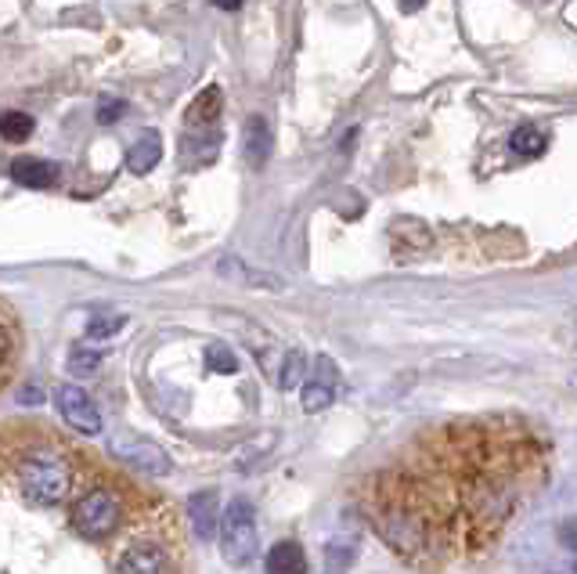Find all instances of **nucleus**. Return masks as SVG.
<instances>
[{
    "label": "nucleus",
    "instance_id": "nucleus-1",
    "mask_svg": "<svg viewBox=\"0 0 577 574\" xmlns=\"http://www.w3.org/2000/svg\"><path fill=\"white\" fill-rule=\"evenodd\" d=\"M549 481V445L513 416L433 426L358 488L361 517L412 564H455L495 546Z\"/></svg>",
    "mask_w": 577,
    "mask_h": 574
},
{
    "label": "nucleus",
    "instance_id": "nucleus-2",
    "mask_svg": "<svg viewBox=\"0 0 577 574\" xmlns=\"http://www.w3.org/2000/svg\"><path fill=\"white\" fill-rule=\"evenodd\" d=\"M11 473L19 477V488L29 502L37 506H55L73 488V470L65 466V459L51 448H33L22 455L19 466H11Z\"/></svg>",
    "mask_w": 577,
    "mask_h": 574
},
{
    "label": "nucleus",
    "instance_id": "nucleus-3",
    "mask_svg": "<svg viewBox=\"0 0 577 574\" xmlns=\"http://www.w3.org/2000/svg\"><path fill=\"white\" fill-rule=\"evenodd\" d=\"M220 546L224 560L235 567H246L257 553V510L249 499H231L228 510L220 513Z\"/></svg>",
    "mask_w": 577,
    "mask_h": 574
},
{
    "label": "nucleus",
    "instance_id": "nucleus-4",
    "mask_svg": "<svg viewBox=\"0 0 577 574\" xmlns=\"http://www.w3.org/2000/svg\"><path fill=\"white\" fill-rule=\"evenodd\" d=\"M73 524H76V531H80V535H87V538L112 535V531H116V524H120V499H116L112 491H105V488L87 491V495L76 502Z\"/></svg>",
    "mask_w": 577,
    "mask_h": 574
},
{
    "label": "nucleus",
    "instance_id": "nucleus-5",
    "mask_svg": "<svg viewBox=\"0 0 577 574\" xmlns=\"http://www.w3.org/2000/svg\"><path fill=\"white\" fill-rule=\"evenodd\" d=\"M58 412H62V419L69 426H73L76 434H101V416L98 408H94L91 394L83 387H76V383H65V387H58Z\"/></svg>",
    "mask_w": 577,
    "mask_h": 574
},
{
    "label": "nucleus",
    "instance_id": "nucleus-6",
    "mask_svg": "<svg viewBox=\"0 0 577 574\" xmlns=\"http://www.w3.org/2000/svg\"><path fill=\"white\" fill-rule=\"evenodd\" d=\"M116 574H170V560L156 542H134L116 556Z\"/></svg>",
    "mask_w": 577,
    "mask_h": 574
},
{
    "label": "nucleus",
    "instance_id": "nucleus-7",
    "mask_svg": "<svg viewBox=\"0 0 577 574\" xmlns=\"http://www.w3.org/2000/svg\"><path fill=\"white\" fill-rule=\"evenodd\" d=\"M332 398H336V365L332 358H314V372L307 376L303 383V408L307 412H321V408H329Z\"/></svg>",
    "mask_w": 577,
    "mask_h": 574
},
{
    "label": "nucleus",
    "instance_id": "nucleus-8",
    "mask_svg": "<svg viewBox=\"0 0 577 574\" xmlns=\"http://www.w3.org/2000/svg\"><path fill=\"white\" fill-rule=\"evenodd\" d=\"M11 177L26 188H51L58 181V167L51 159H37V156H22L11 163Z\"/></svg>",
    "mask_w": 577,
    "mask_h": 574
},
{
    "label": "nucleus",
    "instance_id": "nucleus-9",
    "mask_svg": "<svg viewBox=\"0 0 577 574\" xmlns=\"http://www.w3.org/2000/svg\"><path fill=\"white\" fill-rule=\"evenodd\" d=\"M163 159V138H159V130H145L127 152V170L130 174H148V170H156V163Z\"/></svg>",
    "mask_w": 577,
    "mask_h": 574
},
{
    "label": "nucleus",
    "instance_id": "nucleus-10",
    "mask_svg": "<svg viewBox=\"0 0 577 574\" xmlns=\"http://www.w3.org/2000/svg\"><path fill=\"white\" fill-rule=\"evenodd\" d=\"M220 112H224V91H220V84H210L206 91L195 94L184 120H188V127H210V123H217Z\"/></svg>",
    "mask_w": 577,
    "mask_h": 574
},
{
    "label": "nucleus",
    "instance_id": "nucleus-11",
    "mask_svg": "<svg viewBox=\"0 0 577 574\" xmlns=\"http://www.w3.org/2000/svg\"><path fill=\"white\" fill-rule=\"evenodd\" d=\"M271 156V127L264 116H249L246 120V159L253 167H264Z\"/></svg>",
    "mask_w": 577,
    "mask_h": 574
},
{
    "label": "nucleus",
    "instance_id": "nucleus-12",
    "mask_svg": "<svg viewBox=\"0 0 577 574\" xmlns=\"http://www.w3.org/2000/svg\"><path fill=\"white\" fill-rule=\"evenodd\" d=\"M267 574H307V556L296 542H278L267 553Z\"/></svg>",
    "mask_w": 577,
    "mask_h": 574
},
{
    "label": "nucleus",
    "instance_id": "nucleus-13",
    "mask_svg": "<svg viewBox=\"0 0 577 574\" xmlns=\"http://www.w3.org/2000/svg\"><path fill=\"white\" fill-rule=\"evenodd\" d=\"M188 510H192V524H195V531H199V538H213V531L220 528L217 495H213V491H199V495H192Z\"/></svg>",
    "mask_w": 577,
    "mask_h": 574
},
{
    "label": "nucleus",
    "instance_id": "nucleus-14",
    "mask_svg": "<svg viewBox=\"0 0 577 574\" xmlns=\"http://www.w3.org/2000/svg\"><path fill=\"white\" fill-rule=\"evenodd\" d=\"M116 452H120L130 466H145V470H152V473H166V470H170V459H166L163 448L148 445V441H134V445H120V448H116Z\"/></svg>",
    "mask_w": 577,
    "mask_h": 574
},
{
    "label": "nucleus",
    "instance_id": "nucleus-15",
    "mask_svg": "<svg viewBox=\"0 0 577 574\" xmlns=\"http://www.w3.org/2000/svg\"><path fill=\"white\" fill-rule=\"evenodd\" d=\"M29 134H33V116H29V112L8 109L0 116V138L8 141V145H22Z\"/></svg>",
    "mask_w": 577,
    "mask_h": 574
},
{
    "label": "nucleus",
    "instance_id": "nucleus-16",
    "mask_svg": "<svg viewBox=\"0 0 577 574\" xmlns=\"http://www.w3.org/2000/svg\"><path fill=\"white\" fill-rule=\"evenodd\" d=\"M545 145H549V141H545V134H541L538 127H516L513 138H509V149H513L516 156H523V159L541 156Z\"/></svg>",
    "mask_w": 577,
    "mask_h": 574
},
{
    "label": "nucleus",
    "instance_id": "nucleus-17",
    "mask_svg": "<svg viewBox=\"0 0 577 574\" xmlns=\"http://www.w3.org/2000/svg\"><path fill=\"white\" fill-rule=\"evenodd\" d=\"M123 112H127V102H123V98H105V102L98 105V123H101V127H109V123H120Z\"/></svg>",
    "mask_w": 577,
    "mask_h": 574
},
{
    "label": "nucleus",
    "instance_id": "nucleus-18",
    "mask_svg": "<svg viewBox=\"0 0 577 574\" xmlns=\"http://www.w3.org/2000/svg\"><path fill=\"white\" fill-rule=\"evenodd\" d=\"M11 362H15V318L8 307L4 311V376H11Z\"/></svg>",
    "mask_w": 577,
    "mask_h": 574
},
{
    "label": "nucleus",
    "instance_id": "nucleus-19",
    "mask_svg": "<svg viewBox=\"0 0 577 574\" xmlns=\"http://www.w3.org/2000/svg\"><path fill=\"white\" fill-rule=\"evenodd\" d=\"M120 329H123V318H94V322L87 325V336L105 340V336H116Z\"/></svg>",
    "mask_w": 577,
    "mask_h": 574
},
{
    "label": "nucleus",
    "instance_id": "nucleus-20",
    "mask_svg": "<svg viewBox=\"0 0 577 574\" xmlns=\"http://www.w3.org/2000/svg\"><path fill=\"white\" fill-rule=\"evenodd\" d=\"M101 362V354L98 351H73V358H69V369L80 376V372H94Z\"/></svg>",
    "mask_w": 577,
    "mask_h": 574
},
{
    "label": "nucleus",
    "instance_id": "nucleus-21",
    "mask_svg": "<svg viewBox=\"0 0 577 574\" xmlns=\"http://www.w3.org/2000/svg\"><path fill=\"white\" fill-rule=\"evenodd\" d=\"M206 362L217 372H235V354L224 351V347H210V351H206Z\"/></svg>",
    "mask_w": 577,
    "mask_h": 574
},
{
    "label": "nucleus",
    "instance_id": "nucleus-22",
    "mask_svg": "<svg viewBox=\"0 0 577 574\" xmlns=\"http://www.w3.org/2000/svg\"><path fill=\"white\" fill-rule=\"evenodd\" d=\"M300 369H303V358L296 351H289V365L282 369V380H278V383H282L285 390L296 387V383H300Z\"/></svg>",
    "mask_w": 577,
    "mask_h": 574
},
{
    "label": "nucleus",
    "instance_id": "nucleus-23",
    "mask_svg": "<svg viewBox=\"0 0 577 574\" xmlns=\"http://www.w3.org/2000/svg\"><path fill=\"white\" fill-rule=\"evenodd\" d=\"M559 538H563L567 546H574V549H577V520H567V524L559 528Z\"/></svg>",
    "mask_w": 577,
    "mask_h": 574
},
{
    "label": "nucleus",
    "instance_id": "nucleus-24",
    "mask_svg": "<svg viewBox=\"0 0 577 574\" xmlns=\"http://www.w3.org/2000/svg\"><path fill=\"white\" fill-rule=\"evenodd\" d=\"M422 8H426V0H397V11H401V15H415V11Z\"/></svg>",
    "mask_w": 577,
    "mask_h": 574
},
{
    "label": "nucleus",
    "instance_id": "nucleus-25",
    "mask_svg": "<svg viewBox=\"0 0 577 574\" xmlns=\"http://www.w3.org/2000/svg\"><path fill=\"white\" fill-rule=\"evenodd\" d=\"M213 4H217L220 11H239L242 4H246V0H213Z\"/></svg>",
    "mask_w": 577,
    "mask_h": 574
},
{
    "label": "nucleus",
    "instance_id": "nucleus-26",
    "mask_svg": "<svg viewBox=\"0 0 577 574\" xmlns=\"http://www.w3.org/2000/svg\"><path fill=\"white\" fill-rule=\"evenodd\" d=\"M22 401H40V390H22Z\"/></svg>",
    "mask_w": 577,
    "mask_h": 574
},
{
    "label": "nucleus",
    "instance_id": "nucleus-27",
    "mask_svg": "<svg viewBox=\"0 0 577 574\" xmlns=\"http://www.w3.org/2000/svg\"><path fill=\"white\" fill-rule=\"evenodd\" d=\"M574 571H577V567H574Z\"/></svg>",
    "mask_w": 577,
    "mask_h": 574
}]
</instances>
